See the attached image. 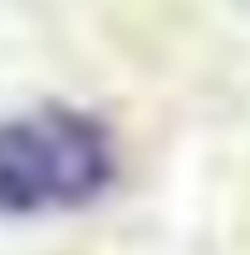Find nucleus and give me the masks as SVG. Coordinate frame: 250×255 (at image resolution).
Wrapping results in <instances>:
<instances>
[{"label":"nucleus","instance_id":"1","mask_svg":"<svg viewBox=\"0 0 250 255\" xmlns=\"http://www.w3.org/2000/svg\"><path fill=\"white\" fill-rule=\"evenodd\" d=\"M118 182L113 128L74 103L0 118V221L84 211Z\"/></svg>","mask_w":250,"mask_h":255}]
</instances>
